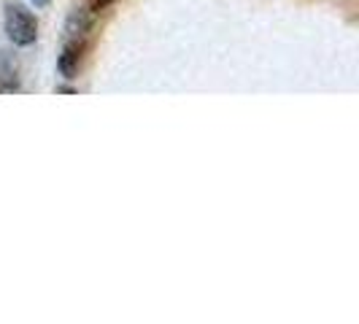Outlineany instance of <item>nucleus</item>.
Instances as JSON below:
<instances>
[{"instance_id": "1", "label": "nucleus", "mask_w": 359, "mask_h": 324, "mask_svg": "<svg viewBox=\"0 0 359 324\" xmlns=\"http://www.w3.org/2000/svg\"><path fill=\"white\" fill-rule=\"evenodd\" d=\"M6 33H8V38H11L17 46H30V43H36V36H38L36 17H33L25 6L8 3V6H6Z\"/></svg>"}, {"instance_id": "5", "label": "nucleus", "mask_w": 359, "mask_h": 324, "mask_svg": "<svg viewBox=\"0 0 359 324\" xmlns=\"http://www.w3.org/2000/svg\"><path fill=\"white\" fill-rule=\"evenodd\" d=\"M30 3H36L38 8H43V6H46V3H49V0H30Z\"/></svg>"}, {"instance_id": "3", "label": "nucleus", "mask_w": 359, "mask_h": 324, "mask_svg": "<svg viewBox=\"0 0 359 324\" xmlns=\"http://www.w3.org/2000/svg\"><path fill=\"white\" fill-rule=\"evenodd\" d=\"M79 60H81V43H79V41H68L65 52L60 54L57 68H60V73H62L65 79H73V73L79 68Z\"/></svg>"}, {"instance_id": "2", "label": "nucleus", "mask_w": 359, "mask_h": 324, "mask_svg": "<svg viewBox=\"0 0 359 324\" xmlns=\"http://www.w3.org/2000/svg\"><path fill=\"white\" fill-rule=\"evenodd\" d=\"M90 25H92V17L87 8H73L71 17H68V25H65V36H68V41H81L84 33L90 30Z\"/></svg>"}, {"instance_id": "4", "label": "nucleus", "mask_w": 359, "mask_h": 324, "mask_svg": "<svg viewBox=\"0 0 359 324\" xmlns=\"http://www.w3.org/2000/svg\"><path fill=\"white\" fill-rule=\"evenodd\" d=\"M92 3V8H95V11H100V8H106L108 3H114V0H90Z\"/></svg>"}]
</instances>
